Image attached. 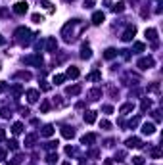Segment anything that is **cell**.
Listing matches in <instances>:
<instances>
[{
  "mask_svg": "<svg viewBox=\"0 0 163 165\" xmlns=\"http://www.w3.org/2000/svg\"><path fill=\"white\" fill-rule=\"evenodd\" d=\"M4 138H6V131H4V129H0V140H4Z\"/></svg>",
  "mask_w": 163,
  "mask_h": 165,
  "instance_id": "cell-47",
  "label": "cell"
},
{
  "mask_svg": "<svg viewBox=\"0 0 163 165\" xmlns=\"http://www.w3.org/2000/svg\"><path fill=\"white\" fill-rule=\"evenodd\" d=\"M146 37H148V40H157V31L155 29H146Z\"/></svg>",
  "mask_w": 163,
  "mask_h": 165,
  "instance_id": "cell-20",
  "label": "cell"
},
{
  "mask_svg": "<svg viewBox=\"0 0 163 165\" xmlns=\"http://www.w3.org/2000/svg\"><path fill=\"white\" fill-rule=\"evenodd\" d=\"M133 110H134V104H123V106H121V110H119V113L127 115V113H130Z\"/></svg>",
  "mask_w": 163,
  "mask_h": 165,
  "instance_id": "cell-19",
  "label": "cell"
},
{
  "mask_svg": "<svg viewBox=\"0 0 163 165\" xmlns=\"http://www.w3.org/2000/svg\"><path fill=\"white\" fill-rule=\"evenodd\" d=\"M133 163H134V165H144V157L136 156V157H133Z\"/></svg>",
  "mask_w": 163,
  "mask_h": 165,
  "instance_id": "cell-34",
  "label": "cell"
},
{
  "mask_svg": "<svg viewBox=\"0 0 163 165\" xmlns=\"http://www.w3.org/2000/svg\"><path fill=\"white\" fill-rule=\"evenodd\" d=\"M81 58H83V60H90V58H92V50H90V46L83 44V48H81Z\"/></svg>",
  "mask_w": 163,
  "mask_h": 165,
  "instance_id": "cell-11",
  "label": "cell"
},
{
  "mask_svg": "<svg viewBox=\"0 0 163 165\" xmlns=\"http://www.w3.org/2000/svg\"><path fill=\"white\" fill-rule=\"evenodd\" d=\"M58 48V40L54 37H48L46 39V52H56Z\"/></svg>",
  "mask_w": 163,
  "mask_h": 165,
  "instance_id": "cell-7",
  "label": "cell"
},
{
  "mask_svg": "<svg viewBox=\"0 0 163 165\" xmlns=\"http://www.w3.org/2000/svg\"><path fill=\"white\" fill-rule=\"evenodd\" d=\"M10 115H12V110H8V107H4V110H2V117H4V119H8Z\"/></svg>",
  "mask_w": 163,
  "mask_h": 165,
  "instance_id": "cell-38",
  "label": "cell"
},
{
  "mask_svg": "<svg viewBox=\"0 0 163 165\" xmlns=\"http://www.w3.org/2000/svg\"><path fill=\"white\" fill-rule=\"evenodd\" d=\"M100 96H102V92H100L98 89H96V90H92V92H90V100H98V98H100Z\"/></svg>",
  "mask_w": 163,
  "mask_h": 165,
  "instance_id": "cell-31",
  "label": "cell"
},
{
  "mask_svg": "<svg viewBox=\"0 0 163 165\" xmlns=\"http://www.w3.org/2000/svg\"><path fill=\"white\" fill-rule=\"evenodd\" d=\"M104 21H106V15H104V12H94V14H92V23H94V25H102Z\"/></svg>",
  "mask_w": 163,
  "mask_h": 165,
  "instance_id": "cell-8",
  "label": "cell"
},
{
  "mask_svg": "<svg viewBox=\"0 0 163 165\" xmlns=\"http://www.w3.org/2000/svg\"><path fill=\"white\" fill-rule=\"evenodd\" d=\"M85 121L88 123V125H92V123L96 121V111H86L85 113Z\"/></svg>",
  "mask_w": 163,
  "mask_h": 165,
  "instance_id": "cell-16",
  "label": "cell"
},
{
  "mask_svg": "<svg viewBox=\"0 0 163 165\" xmlns=\"http://www.w3.org/2000/svg\"><path fill=\"white\" fill-rule=\"evenodd\" d=\"M67 94H69V96H77L79 94V92H81V86H79V85H73V86H67Z\"/></svg>",
  "mask_w": 163,
  "mask_h": 165,
  "instance_id": "cell-15",
  "label": "cell"
},
{
  "mask_svg": "<svg viewBox=\"0 0 163 165\" xmlns=\"http://www.w3.org/2000/svg\"><path fill=\"white\" fill-rule=\"evenodd\" d=\"M102 110H104V113H111V111H113V107H111V106H104Z\"/></svg>",
  "mask_w": 163,
  "mask_h": 165,
  "instance_id": "cell-43",
  "label": "cell"
},
{
  "mask_svg": "<svg viewBox=\"0 0 163 165\" xmlns=\"http://www.w3.org/2000/svg\"><path fill=\"white\" fill-rule=\"evenodd\" d=\"M148 92H159V82H154L152 86H148Z\"/></svg>",
  "mask_w": 163,
  "mask_h": 165,
  "instance_id": "cell-33",
  "label": "cell"
},
{
  "mask_svg": "<svg viewBox=\"0 0 163 165\" xmlns=\"http://www.w3.org/2000/svg\"><path fill=\"white\" fill-rule=\"evenodd\" d=\"M10 148H12V150H17L19 148V144H17V140H10V144H8Z\"/></svg>",
  "mask_w": 163,
  "mask_h": 165,
  "instance_id": "cell-39",
  "label": "cell"
},
{
  "mask_svg": "<svg viewBox=\"0 0 163 165\" xmlns=\"http://www.w3.org/2000/svg\"><path fill=\"white\" fill-rule=\"evenodd\" d=\"M61 136L67 138V140H71V138L75 136V131H73L71 127H61Z\"/></svg>",
  "mask_w": 163,
  "mask_h": 165,
  "instance_id": "cell-12",
  "label": "cell"
},
{
  "mask_svg": "<svg viewBox=\"0 0 163 165\" xmlns=\"http://www.w3.org/2000/svg\"><path fill=\"white\" fill-rule=\"evenodd\" d=\"M42 6H44L46 10H50V12H54V8H52V4L48 2V0H42Z\"/></svg>",
  "mask_w": 163,
  "mask_h": 165,
  "instance_id": "cell-40",
  "label": "cell"
},
{
  "mask_svg": "<svg viewBox=\"0 0 163 165\" xmlns=\"http://www.w3.org/2000/svg\"><path fill=\"white\" fill-rule=\"evenodd\" d=\"M6 157V150H0V159H4Z\"/></svg>",
  "mask_w": 163,
  "mask_h": 165,
  "instance_id": "cell-50",
  "label": "cell"
},
{
  "mask_svg": "<svg viewBox=\"0 0 163 165\" xmlns=\"http://www.w3.org/2000/svg\"><path fill=\"white\" fill-rule=\"evenodd\" d=\"M48 110H50V102H48V100H44L42 104H40V113H46Z\"/></svg>",
  "mask_w": 163,
  "mask_h": 165,
  "instance_id": "cell-27",
  "label": "cell"
},
{
  "mask_svg": "<svg viewBox=\"0 0 163 165\" xmlns=\"http://www.w3.org/2000/svg\"><path fill=\"white\" fill-rule=\"evenodd\" d=\"M79 75H81V71H79L77 67H73V65H71V67H67V73H65V77H69V79H77Z\"/></svg>",
  "mask_w": 163,
  "mask_h": 165,
  "instance_id": "cell-14",
  "label": "cell"
},
{
  "mask_svg": "<svg viewBox=\"0 0 163 165\" xmlns=\"http://www.w3.org/2000/svg\"><path fill=\"white\" fill-rule=\"evenodd\" d=\"M123 10H125V4H123V2H117V4L113 6V12H115V14H121Z\"/></svg>",
  "mask_w": 163,
  "mask_h": 165,
  "instance_id": "cell-26",
  "label": "cell"
},
{
  "mask_svg": "<svg viewBox=\"0 0 163 165\" xmlns=\"http://www.w3.org/2000/svg\"><path fill=\"white\" fill-rule=\"evenodd\" d=\"M21 90H23V89H21V86H19V85H15L14 89H12V92H14V96H15V98H17L19 94H21Z\"/></svg>",
  "mask_w": 163,
  "mask_h": 165,
  "instance_id": "cell-32",
  "label": "cell"
},
{
  "mask_svg": "<svg viewBox=\"0 0 163 165\" xmlns=\"http://www.w3.org/2000/svg\"><path fill=\"white\" fill-rule=\"evenodd\" d=\"M134 35H136V27H134V25H129V27H127V31L123 33V37H121V39H123L125 42H130Z\"/></svg>",
  "mask_w": 163,
  "mask_h": 165,
  "instance_id": "cell-5",
  "label": "cell"
},
{
  "mask_svg": "<svg viewBox=\"0 0 163 165\" xmlns=\"http://www.w3.org/2000/svg\"><path fill=\"white\" fill-rule=\"evenodd\" d=\"M25 142H27V146H33V142H35V135H29Z\"/></svg>",
  "mask_w": 163,
  "mask_h": 165,
  "instance_id": "cell-42",
  "label": "cell"
},
{
  "mask_svg": "<svg viewBox=\"0 0 163 165\" xmlns=\"http://www.w3.org/2000/svg\"><path fill=\"white\" fill-rule=\"evenodd\" d=\"M86 79L88 81H102V73H100V71H94V73H90Z\"/></svg>",
  "mask_w": 163,
  "mask_h": 165,
  "instance_id": "cell-22",
  "label": "cell"
},
{
  "mask_svg": "<svg viewBox=\"0 0 163 165\" xmlns=\"http://www.w3.org/2000/svg\"><path fill=\"white\" fill-rule=\"evenodd\" d=\"M25 64H31V65H40V64H42V56H40V54L27 56V58H25Z\"/></svg>",
  "mask_w": 163,
  "mask_h": 165,
  "instance_id": "cell-6",
  "label": "cell"
},
{
  "mask_svg": "<svg viewBox=\"0 0 163 165\" xmlns=\"http://www.w3.org/2000/svg\"><path fill=\"white\" fill-rule=\"evenodd\" d=\"M64 81H65V75H54V79H52L54 85H61Z\"/></svg>",
  "mask_w": 163,
  "mask_h": 165,
  "instance_id": "cell-24",
  "label": "cell"
},
{
  "mask_svg": "<svg viewBox=\"0 0 163 165\" xmlns=\"http://www.w3.org/2000/svg\"><path fill=\"white\" fill-rule=\"evenodd\" d=\"M31 19H33V23H42L44 21V17L40 14H33V15H31Z\"/></svg>",
  "mask_w": 163,
  "mask_h": 165,
  "instance_id": "cell-25",
  "label": "cell"
},
{
  "mask_svg": "<svg viewBox=\"0 0 163 165\" xmlns=\"http://www.w3.org/2000/svg\"><path fill=\"white\" fill-rule=\"evenodd\" d=\"M94 140H96V136H94V135H85V136L81 138V142H83V144H92Z\"/></svg>",
  "mask_w": 163,
  "mask_h": 165,
  "instance_id": "cell-21",
  "label": "cell"
},
{
  "mask_svg": "<svg viewBox=\"0 0 163 165\" xmlns=\"http://www.w3.org/2000/svg\"><path fill=\"white\" fill-rule=\"evenodd\" d=\"M58 148V140L54 142V140H50V142H46V150H56Z\"/></svg>",
  "mask_w": 163,
  "mask_h": 165,
  "instance_id": "cell-30",
  "label": "cell"
},
{
  "mask_svg": "<svg viewBox=\"0 0 163 165\" xmlns=\"http://www.w3.org/2000/svg\"><path fill=\"white\" fill-rule=\"evenodd\" d=\"M65 2H71V0H65Z\"/></svg>",
  "mask_w": 163,
  "mask_h": 165,
  "instance_id": "cell-55",
  "label": "cell"
},
{
  "mask_svg": "<svg viewBox=\"0 0 163 165\" xmlns=\"http://www.w3.org/2000/svg\"><path fill=\"white\" fill-rule=\"evenodd\" d=\"M79 19H73V21H69L65 25L64 29H61V35H64V39L67 40V42H71V40H75V31H73V27L77 25Z\"/></svg>",
  "mask_w": 163,
  "mask_h": 165,
  "instance_id": "cell-1",
  "label": "cell"
},
{
  "mask_svg": "<svg viewBox=\"0 0 163 165\" xmlns=\"http://www.w3.org/2000/svg\"><path fill=\"white\" fill-rule=\"evenodd\" d=\"M142 132H144V135H154V132H155V125H154V123H144V125H142Z\"/></svg>",
  "mask_w": 163,
  "mask_h": 165,
  "instance_id": "cell-13",
  "label": "cell"
},
{
  "mask_svg": "<svg viewBox=\"0 0 163 165\" xmlns=\"http://www.w3.org/2000/svg\"><path fill=\"white\" fill-rule=\"evenodd\" d=\"M15 37H17V40L25 46V44H29V40H31V31L25 29V27H19L15 31Z\"/></svg>",
  "mask_w": 163,
  "mask_h": 165,
  "instance_id": "cell-2",
  "label": "cell"
},
{
  "mask_svg": "<svg viewBox=\"0 0 163 165\" xmlns=\"http://www.w3.org/2000/svg\"><path fill=\"white\" fill-rule=\"evenodd\" d=\"M138 123H140V117H134V119H130V121H129V127L133 129V127H136V125H138Z\"/></svg>",
  "mask_w": 163,
  "mask_h": 165,
  "instance_id": "cell-37",
  "label": "cell"
},
{
  "mask_svg": "<svg viewBox=\"0 0 163 165\" xmlns=\"http://www.w3.org/2000/svg\"><path fill=\"white\" fill-rule=\"evenodd\" d=\"M115 56H117V50L115 48H106V52H104V58L106 60H113Z\"/></svg>",
  "mask_w": 163,
  "mask_h": 165,
  "instance_id": "cell-18",
  "label": "cell"
},
{
  "mask_svg": "<svg viewBox=\"0 0 163 165\" xmlns=\"http://www.w3.org/2000/svg\"><path fill=\"white\" fill-rule=\"evenodd\" d=\"M25 96H27V102H29V104H35V102L39 100V90H33V89H31V90L25 92Z\"/></svg>",
  "mask_w": 163,
  "mask_h": 165,
  "instance_id": "cell-10",
  "label": "cell"
},
{
  "mask_svg": "<svg viewBox=\"0 0 163 165\" xmlns=\"http://www.w3.org/2000/svg\"><path fill=\"white\" fill-rule=\"evenodd\" d=\"M64 165H71V163H67V161H65V163H64Z\"/></svg>",
  "mask_w": 163,
  "mask_h": 165,
  "instance_id": "cell-54",
  "label": "cell"
},
{
  "mask_svg": "<svg viewBox=\"0 0 163 165\" xmlns=\"http://www.w3.org/2000/svg\"><path fill=\"white\" fill-rule=\"evenodd\" d=\"M21 131H23V125H21V123H14V127H12V132H14V135H21Z\"/></svg>",
  "mask_w": 163,
  "mask_h": 165,
  "instance_id": "cell-23",
  "label": "cell"
},
{
  "mask_svg": "<svg viewBox=\"0 0 163 165\" xmlns=\"http://www.w3.org/2000/svg\"><path fill=\"white\" fill-rule=\"evenodd\" d=\"M100 127H102V129H104V131H108V129H109V127H111V123H109V121H106V119H104V121H100Z\"/></svg>",
  "mask_w": 163,
  "mask_h": 165,
  "instance_id": "cell-36",
  "label": "cell"
},
{
  "mask_svg": "<svg viewBox=\"0 0 163 165\" xmlns=\"http://www.w3.org/2000/svg\"><path fill=\"white\" fill-rule=\"evenodd\" d=\"M6 14H8V10H6V8H4V10H0V17H4Z\"/></svg>",
  "mask_w": 163,
  "mask_h": 165,
  "instance_id": "cell-49",
  "label": "cell"
},
{
  "mask_svg": "<svg viewBox=\"0 0 163 165\" xmlns=\"http://www.w3.org/2000/svg\"><path fill=\"white\" fill-rule=\"evenodd\" d=\"M27 10H29V4L25 2V0H19V2H15V4H14V12L17 14V15L27 14Z\"/></svg>",
  "mask_w": 163,
  "mask_h": 165,
  "instance_id": "cell-3",
  "label": "cell"
},
{
  "mask_svg": "<svg viewBox=\"0 0 163 165\" xmlns=\"http://www.w3.org/2000/svg\"><path fill=\"white\" fill-rule=\"evenodd\" d=\"M127 148H142V142H140V138H136V136H130L127 138Z\"/></svg>",
  "mask_w": 163,
  "mask_h": 165,
  "instance_id": "cell-9",
  "label": "cell"
},
{
  "mask_svg": "<svg viewBox=\"0 0 163 165\" xmlns=\"http://www.w3.org/2000/svg\"><path fill=\"white\" fill-rule=\"evenodd\" d=\"M0 44H4V37H2V35H0Z\"/></svg>",
  "mask_w": 163,
  "mask_h": 165,
  "instance_id": "cell-51",
  "label": "cell"
},
{
  "mask_svg": "<svg viewBox=\"0 0 163 165\" xmlns=\"http://www.w3.org/2000/svg\"><path fill=\"white\" fill-rule=\"evenodd\" d=\"M154 117H155V121H159V119H161V115H159V111H154Z\"/></svg>",
  "mask_w": 163,
  "mask_h": 165,
  "instance_id": "cell-48",
  "label": "cell"
},
{
  "mask_svg": "<svg viewBox=\"0 0 163 165\" xmlns=\"http://www.w3.org/2000/svg\"><path fill=\"white\" fill-rule=\"evenodd\" d=\"M144 48H146V46L142 42H134V50H136V52H144Z\"/></svg>",
  "mask_w": 163,
  "mask_h": 165,
  "instance_id": "cell-35",
  "label": "cell"
},
{
  "mask_svg": "<svg viewBox=\"0 0 163 165\" xmlns=\"http://www.w3.org/2000/svg\"><path fill=\"white\" fill-rule=\"evenodd\" d=\"M4 165H15V163H4Z\"/></svg>",
  "mask_w": 163,
  "mask_h": 165,
  "instance_id": "cell-53",
  "label": "cell"
},
{
  "mask_svg": "<svg viewBox=\"0 0 163 165\" xmlns=\"http://www.w3.org/2000/svg\"><path fill=\"white\" fill-rule=\"evenodd\" d=\"M56 159H58V156H56V154H50V156L46 157V161H48V163H54Z\"/></svg>",
  "mask_w": 163,
  "mask_h": 165,
  "instance_id": "cell-41",
  "label": "cell"
},
{
  "mask_svg": "<svg viewBox=\"0 0 163 165\" xmlns=\"http://www.w3.org/2000/svg\"><path fill=\"white\" fill-rule=\"evenodd\" d=\"M6 89H8V85H6V82H0V94H2V92L6 90Z\"/></svg>",
  "mask_w": 163,
  "mask_h": 165,
  "instance_id": "cell-46",
  "label": "cell"
},
{
  "mask_svg": "<svg viewBox=\"0 0 163 165\" xmlns=\"http://www.w3.org/2000/svg\"><path fill=\"white\" fill-rule=\"evenodd\" d=\"M142 111H146V110H150V107H152V100H142Z\"/></svg>",
  "mask_w": 163,
  "mask_h": 165,
  "instance_id": "cell-29",
  "label": "cell"
},
{
  "mask_svg": "<svg viewBox=\"0 0 163 165\" xmlns=\"http://www.w3.org/2000/svg\"><path fill=\"white\" fill-rule=\"evenodd\" d=\"M152 156H154V157H159V156H161V152L157 150V148H154V150H152Z\"/></svg>",
  "mask_w": 163,
  "mask_h": 165,
  "instance_id": "cell-44",
  "label": "cell"
},
{
  "mask_svg": "<svg viewBox=\"0 0 163 165\" xmlns=\"http://www.w3.org/2000/svg\"><path fill=\"white\" fill-rule=\"evenodd\" d=\"M65 152H67V156H73V154H75V150H73L71 146H67V148H65Z\"/></svg>",
  "mask_w": 163,
  "mask_h": 165,
  "instance_id": "cell-45",
  "label": "cell"
},
{
  "mask_svg": "<svg viewBox=\"0 0 163 165\" xmlns=\"http://www.w3.org/2000/svg\"><path fill=\"white\" fill-rule=\"evenodd\" d=\"M154 65H155V61H154V58H150V56H148V58H142V60H138V67L140 69H152V67H154Z\"/></svg>",
  "mask_w": 163,
  "mask_h": 165,
  "instance_id": "cell-4",
  "label": "cell"
},
{
  "mask_svg": "<svg viewBox=\"0 0 163 165\" xmlns=\"http://www.w3.org/2000/svg\"><path fill=\"white\" fill-rule=\"evenodd\" d=\"M106 165H113V161H109V159H108V161H106Z\"/></svg>",
  "mask_w": 163,
  "mask_h": 165,
  "instance_id": "cell-52",
  "label": "cell"
},
{
  "mask_svg": "<svg viewBox=\"0 0 163 165\" xmlns=\"http://www.w3.org/2000/svg\"><path fill=\"white\" fill-rule=\"evenodd\" d=\"M40 135H42V136H52V135H54V127H52V125H44L42 131H40Z\"/></svg>",
  "mask_w": 163,
  "mask_h": 165,
  "instance_id": "cell-17",
  "label": "cell"
},
{
  "mask_svg": "<svg viewBox=\"0 0 163 165\" xmlns=\"http://www.w3.org/2000/svg\"><path fill=\"white\" fill-rule=\"evenodd\" d=\"M17 79H25V81H29V79H31V73H27V71H19V73H17Z\"/></svg>",
  "mask_w": 163,
  "mask_h": 165,
  "instance_id": "cell-28",
  "label": "cell"
}]
</instances>
